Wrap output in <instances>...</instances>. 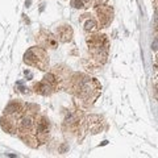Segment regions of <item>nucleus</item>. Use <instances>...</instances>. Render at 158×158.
<instances>
[{
	"label": "nucleus",
	"mask_w": 158,
	"mask_h": 158,
	"mask_svg": "<svg viewBox=\"0 0 158 158\" xmlns=\"http://www.w3.org/2000/svg\"><path fill=\"white\" fill-rule=\"evenodd\" d=\"M73 38V29L70 25H61L57 29V40L61 42H69Z\"/></svg>",
	"instance_id": "nucleus-3"
},
{
	"label": "nucleus",
	"mask_w": 158,
	"mask_h": 158,
	"mask_svg": "<svg viewBox=\"0 0 158 158\" xmlns=\"http://www.w3.org/2000/svg\"><path fill=\"white\" fill-rule=\"evenodd\" d=\"M98 24L95 20H87V21L85 23V31L86 32H94L96 29Z\"/></svg>",
	"instance_id": "nucleus-9"
},
{
	"label": "nucleus",
	"mask_w": 158,
	"mask_h": 158,
	"mask_svg": "<svg viewBox=\"0 0 158 158\" xmlns=\"http://www.w3.org/2000/svg\"><path fill=\"white\" fill-rule=\"evenodd\" d=\"M20 125H21V129L24 132L31 131L32 127H33V118H32V116H24V117H21V120H20Z\"/></svg>",
	"instance_id": "nucleus-7"
},
{
	"label": "nucleus",
	"mask_w": 158,
	"mask_h": 158,
	"mask_svg": "<svg viewBox=\"0 0 158 158\" xmlns=\"http://www.w3.org/2000/svg\"><path fill=\"white\" fill-rule=\"evenodd\" d=\"M24 62L31 66H36L41 70H45L46 65L49 63V59L46 53L41 48H31L24 56Z\"/></svg>",
	"instance_id": "nucleus-1"
},
{
	"label": "nucleus",
	"mask_w": 158,
	"mask_h": 158,
	"mask_svg": "<svg viewBox=\"0 0 158 158\" xmlns=\"http://www.w3.org/2000/svg\"><path fill=\"white\" fill-rule=\"evenodd\" d=\"M44 37H40V41H41V45L44 48H50V49H56L57 48V38L53 37L50 33H45L42 32Z\"/></svg>",
	"instance_id": "nucleus-4"
},
{
	"label": "nucleus",
	"mask_w": 158,
	"mask_h": 158,
	"mask_svg": "<svg viewBox=\"0 0 158 158\" xmlns=\"http://www.w3.org/2000/svg\"><path fill=\"white\" fill-rule=\"evenodd\" d=\"M82 2H90V0H82Z\"/></svg>",
	"instance_id": "nucleus-13"
},
{
	"label": "nucleus",
	"mask_w": 158,
	"mask_h": 158,
	"mask_svg": "<svg viewBox=\"0 0 158 158\" xmlns=\"http://www.w3.org/2000/svg\"><path fill=\"white\" fill-rule=\"evenodd\" d=\"M153 50H157V40L153 42Z\"/></svg>",
	"instance_id": "nucleus-12"
},
{
	"label": "nucleus",
	"mask_w": 158,
	"mask_h": 158,
	"mask_svg": "<svg viewBox=\"0 0 158 158\" xmlns=\"http://www.w3.org/2000/svg\"><path fill=\"white\" fill-rule=\"evenodd\" d=\"M45 82H48L49 85H54V83L57 82V78H56V75L54 74H52V73H48L46 75H45Z\"/></svg>",
	"instance_id": "nucleus-10"
},
{
	"label": "nucleus",
	"mask_w": 158,
	"mask_h": 158,
	"mask_svg": "<svg viewBox=\"0 0 158 158\" xmlns=\"http://www.w3.org/2000/svg\"><path fill=\"white\" fill-rule=\"evenodd\" d=\"M71 6H73L74 8H78V9H81V8L85 7V6H83V2H82V0H71Z\"/></svg>",
	"instance_id": "nucleus-11"
},
{
	"label": "nucleus",
	"mask_w": 158,
	"mask_h": 158,
	"mask_svg": "<svg viewBox=\"0 0 158 158\" xmlns=\"http://www.w3.org/2000/svg\"><path fill=\"white\" fill-rule=\"evenodd\" d=\"M20 111H23L21 110V104L17 103V102L9 103L8 107L6 108V113H7V115H16V113H19Z\"/></svg>",
	"instance_id": "nucleus-8"
},
{
	"label": "nucleus",
	"mask_w": 158,
	"mask_h": 158,
	"mask_svg": "<svg viewBox=\"0 0 158 158\" xmlns=\"http://www.w3.org/2000/svg\"><path fill=\"white\" fill-rule=\"evenodd\" d=\"M34 90H36V92L41 94V95H49V94H52V91H53V86L44 81V82L37 83V85L34 86Z\"/></svg>",
	"instance_id": "nucleus-5"
},
{
	"label": "nucleus",
	"mask_w": 158,
	"mask_h": 158,
	"mask_svg": "<svg viewBox=\"0 0 158 158\" xmlns=\"http://www.w3.org/2000/svg\"><path fill=\"white\" fill-rule=\"evenodd\" d=\"M96 12H98V19L102 25H108L112 21V13H113L112 8L107 6H100L96 9Z\"/></svg>",
	"instance_id": "nucleus-2"
},
{
	"label": "nucleus",
	"mask_w": 158,
	"mask_h": 158,
	"mask_svg": "<svg viewBox=\"0 0 158 158\" xmlns=\"http://www.w3.org/2000/svg\"><path fill=\"white\" fill-rule=\"evenodd\" d=\"M49 132V120L46 117H40L37 120V133L38 135H48Z\"/></svg>",
	"instance_id": "nucleus-6"
}]
</instances>
